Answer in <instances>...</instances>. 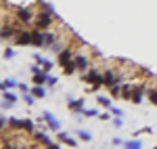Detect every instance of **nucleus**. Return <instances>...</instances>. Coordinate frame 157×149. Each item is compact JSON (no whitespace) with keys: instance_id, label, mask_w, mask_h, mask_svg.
<instances>
[{"instance_id":"nucleus-1","label":"nucleus","mask_w":157,"mask_h":149,"mask_svg":"<svg viewBox=\"0 0 157 149\" xmlns=\"http://www.w3.org/2000/svg\"><path fill=\"white\" fill-rule=\"evenodd\" d=\"M55 15L50 11H46V9H42V11L36 13V19H34V27H38V29H48L50 25H52V19Z\"/></svg>"},{"instance_id":"nucleus-2","label":"nucleus","mask_w":157,"mask_h":149,"mask_svg":"<svg viewBox=\"0 0 157 149\" xmlns=\"http://www.w3.org/2000/svg\"><path fill=\"white\" fill-rule=\"evenodd\" d=\"M82 80H84L86 84H90V86H103V74L98 72L97 67H90V69H86L84 74H82Z\"/></svg>"},{"instance_id":"nucleus-3","label":"nucleus","mask_w":157,"mask_h":149,"mask_svg":"<svg viewBox=\"0 0 157 149\" xmlns=\"http://www.w3.org/2000/svg\"><path fill=\"white\" fill-rule=\"evenodd\" d=\"M13 42L17 44V46H29L32 44V29H17V34L13 38Z\"/></svg>"},{"instance_id":"nucleus-4","label":"nucleus","mask_w":157,"mask_h":149,"mask_svg":"<svg viewBox=\"0 0 157 149\" xmlns=\"http://www.w3.org/2000/svg\"><path fill=\"white\" fill-rule=\"evenodd\" d=\"M17 21L21 25H29V23H34V19H36V13L32 11V9H17Z\"/></svg>"},{"instance_id":"nucleus-5","label":"nucleus","mask_w":157,"mask_h":149,"mask_svg":"<svg viewBox=\"0 0 157 149\" xmlns=\"http://www.w3.org/2000/svg\"><path fill=\"white\" fill-rule=\"evenodd\" d=\"M120 82H121V76L115 69H105L103 72V86L105 88L113 86V84H120Z\"/></svg>"},{"instance_id":"nucleus-6","label":"nucleus","mask_w":157,"mask_h":149,"mask_svg":"<svg viewBox=\"0 0 157 149\" xmlns=\"http://www.w3.org/2000/svg\"><path fill=\"white\" fill-rule=\"evenodd\" d=\"M73 63H75L78 72H82V74H84L86 69H90V57H88V55L75 53V55H73Z\"/></svg>"},{"instance_id":"nucleus-7","label":"nucleus","mask_w":157,"mask_h":149,"mask_svg":"<svg viewBox=\"0 0 157 149\" xmlns=\"http://www.w3.org/2000/svg\"><path fill=\"white\" fill-rule=\"evenodd\" d=\"M73 55H75V53H73V49H69V46H67V49H63V50H59V57H57L59 65L63 67V65H67L69 61H73Z\"/></svg>"},{"instance_id":"nucleus-8","label":"nucleus","mask_w":157,"mask_h":149,"mask_svg":"<svg viewBox=\"0 0 157 149\" xmlns=\"http://www.w3.org/2000/svg\"><path fill=\"white\" fill-rule=\"evenodd\" d=\"M42 118L46 120V126H48V128L52 130V132H59V130H61L59 120H57V118H55V116H52L50 112H44V113H42Z\"/></svg>"},{"instance_id":"nucleus-9","label":"nucleus","mask_w":157,"mask_h":149,"mask_svg":"<svg viewBox=\"0 0 157 149\" xmlns=\"http://www.w3.org/2000/svg\"><path fill=\"white\" fill-rule=\"evenodd\" d=\"M145 92H147L145 84H134V92H132V103L134 105L143 103V95H145Z\"/></svg>"},{"instance_id":"nucleus-10","label":"nucleus","mask_w":157,"mask_h":149,"mask_svg":"<svg viewBox=\"0 0 157 149\" xmlns=\"http://www.w3.org/2000/svg\"><path fill=\"white\" fill-rule=\"evenodd\" d=\"M15 34H17V27L11 25V23L0 27V38H2V40H11V38H15Z\"/></svg>"},{"instance_id":"nucleus-11","label":"nucleus","mask_w":157,"mask_h":149,"mask_svg":"<svg viewBox=\"0 0 157 149\" xmlns=\"http://www.w3.org/2000/svg\"><path fill=\"white\" fill-rule=\"evenodd\" d=\"M32 44L34 46H44V29H38V27L32 29Z\"/></svg>"},{"instance_id":"nucleus-12","label":"nucleus","mask_w":157,"mask_h":149,"mask_svg":"<svg viewBox=\"0 0 157 149\" xmlns=\"http://www.w3.org/2000/svg\"><path fill=\"white\" fill-rule=\"evenodd\" d=\"M46 80H48V74L44 72V67L32 74V82H34V84H46Z\"/></svg>"},{"instance_id":"nucleus-13","label":"nucleus","mask_w":157,"mask_h":149,"mask_svg":"<svg viewBox=\"0 0 157 149\" xmlns=\"http://www.w3.org/2000/svg\"><path fill=\"white\" fill-rule=\"evenodd\" d=\"M32 137H34V143H40V145H44V147H48L50 143H52V141H50L42 130H34V135H32Z\"/></svg>"},{"instance_id":"nucleus-14","label":"nucleus","mask_w":157,"mask_h":149,"mask_svg":"<svg viewBox=\"0 0 157 149\" xmlns=\"http://www.w3.org/2000/svg\"><path fill=\"white\" fill-rule=\"evenodd\" d=\"M57 139H59V143H63V145H69V147H75V145H78V141H75V139L73 137H69V135H67V132H57Z\"/></svg>"},{"instance_id":"nucleus-15","label":"nucleus","mask_w":157,"mask_h":149,"mask_svg":"<svg viewBox=\"0 0 157 149\" xmlns=\"http://www.w3.org/2000/svg\"><path fill=\"white\" fill-rule=\"evenodd\" d=\"M84 103H86L84 99H75V101H69L67 105H69V109H71V112L82 113V112H84Z\"/></svg>"},{"instance_id":"nucleus-16","label":"nucleus","mask_w":157,"mask_h":149,"mask_svg":"<svg viewBox=\"0 0 157 149\" xmlns=\"http://www.w3.org/2000/svg\"><path fill=\"white\" fill-rule=\"evenodd\" d=\"M132 92H134V84H121V99L132 101Z\"/></svg>"},{"instance_id":"nucleus-17","label":"nucleus","mask_w":157,"mask_h":149,"mask_svg":"<svg viewBox=\"0 0 157 149\" xmlns=\"http://www.w3.org/2000/svg\"><path fill=\"white\" fill-rule=\"evenodd\" d=\"M55 42H57V34H55V32H48V29H44V46H48V49H50Z\"/></svg>"},{"instance_id":"nucleus-18","label":"nucleus","mask_w":157,"mask_h":149,"mask_svg":"<svg viewBox=\"0 0 157 149\" xmlns=\"http://www.w3.org/2000/svg\"><path fill=\"white\" fill-rule=\"evenodd\" d=\"M23 122L25 120H19V118H9V128L11 130H23Z\"/></svg>"},{"instance_id":"nucleus-19","label":"nucleus","mask_w":157,"mask_h":149,"mask_svg":"<svg viewBox=\"0 0 157 149\" xmlns=\"http://www.w3.org/2000/svg\"><path fill=\"white\" fill-rule=\"evenodd\" d=\"M32 95H34L36 99H42V97H46V90H44L42 84H34V86H32Z\"/></svg>"},{"instance_id":"nucleus-20","label":"nucleus","mask_w":157,"mask_h":149,"mask_svg":"<svg viewBox=\"0 0 157 149\" xmlns=\"http://www.w3.org/2000/svg\"><path fill=\"white\" fill-rule=\"evenodd\" d=\"M109 95H111V99H120V97H121V84H113V86H109Z\"/></svg>"},{"instance_id":"nucleus-21","label":"nucleus","mask_w":157,"mask_h":149,"mask_svg":"<svg viewBox=\"0 0 157 149\" xmlns=\"http://www.w3.org/2000/svg\"><path fill=\"white\" fill-rule=\"evenodd\" d=\"M147 97H149V101H151L153 105H157V86H149L147 88Z\"/></svg>"},{"instance_id":"nucleus-22","label":"nucleus","mask_w":157,"mask_h":149,"mask_svg":"<svg viewBox=\"0 0 157 149\" xmlns=\"http://www.w3.org/2000/svg\"><path fill=\"white\" fill-rule=\"evenodd\" d=\"M23 130H25V132H29V135H34V130H36V124H34V120L25 118V122H23Z\"/></svg>"},{"instance_id":"nucleus-23","label":"nucleus","mask_w":157,"mask_h":149,"mask_svg":"<svg viewBox=\"0 0 157 149\" xmlns=\"http://www.w3.org/2000/svg\"><path fill=\"white\" fill-rule=\"evenodd\" d=\"M78 72V67H75V63L73 61H69L67 65H63V74L65 76H71V74H75Z\"/></svg>"},{"instance_id":"nucleus-24","label":"nucleus","mask_w":157,"mask_h":149,"mask_svg":"<svg viewBox=\"0 0 157 149\" xmlns=\"http://www.w3.org/2000/svg\"><path fill=\"white\" fill-rule=\"evenodd\" d=\"M97 103H101V105H103V107H111V99H109L107 95H97Z\"/></svg>"},{"instance_id":"nucleus-25","label":"nucleus","mask_w":157,"mask_h":149,"mask_svg":"<svg viewBox=\"0 0 157 149\" xmlns=\"http://www.w3.org/2000/svg\"><path fill=\"white\" fill-rule=\"evenodd\" d=\"M124 147L126 149H143V143H140V141H126Z\"/></svg>"},{"instance_id":"nucleus-26","label":"nucleus","mask_w":157,"mask_h":149,"mask_svg":"<svg viewBox=\"0 0 157 149\" xmlns=\"http://www.w3.org/2000/svg\"><path fill=\"white\" fill-rule=\"evenodd\" d=\"M2 99L11 101V103H17V95H13L11 90H2Z\"/></svg>"},{"instance_id":"nucleus-27","label":"nucleus","mask_w":157,"mask_h":149,"mask_svg":"<svg viewBox=\"0 0 157 149\" xmlns=\"http://www.w3.org/2000/svg\"><path fill=\"white\" fill-rule=\"evenodd\" d=\"M23 101L27 105H34V103H36V97H34L32 92H23Z\"/></svg>"},{"instance_id":"nucleus-28","label":"nucleus","mask_w":157,"mask_h":149,"mask_svg":"<svg viewBox=\"0 0 157 149\" xmlns=\"http://www.w3.org/2000/svg\"><path fill=\"white\" fill-rule=\"evenodd\" d=\"M75 135H78V137L82 139V141H90V139H92V135H90L88 130H78Z\"/></svg>"},{"instance_id":"nucleus-29","label":"nucleus","mask_w":157,"mask_h":149,"mask_svg":"<svg viewBox=\"0 0 157 149\" xmlns=\"http://www.w3.org/2000/svg\"><path fill=\"white\" fill-rule=\"evenodd\" d=\"M109 112H111V116H115V118H121V116H124V112H121L120 107H113V105L109 107Z\"/></svg>"},{"instance_id":"nucleus-30","label":"nucleus","mask_w":157,"mask_h":149,"mask_svg":"<svg viewBox=\"0 0 157 149\" xmlns=\"http://www.w3.org/2000/svg\"><path fill=\"white\" fill-rule=\"evenodd\" d=\"M82 116H86V118H94V116H98V112H97V109H86V107H84Z\"/></svg>"},{"instance_id":"nucleus-31","label":"nucleus","mask_w":157,"mask_h":149,"mask_svg":"<svg viewBox=\"0 0 157 149\" xmlns=\"http://www.w3.org/2000/svg\"><path fill=\"white\" fill-rule=\"evenodd\" d=\"M151 132H153V128H149V126H145V128L136 130V137H138V135H151Z\"/></svg>"},{"instance_id":"nucleus-32","label":"nucleus","mask_w":157,"mask_h":149,"mask_svg":"<svg viewBox=\"0 0 157 149\" xmlns=\"http://www.w3.org/2000/svg\"><path fill=\"white\" fill-rule=\"evenodd\" d=\"M6 126H9V118H4V116H0V132H2V130H4Z\"/></svg>"},{"instance_id":"nucleus-33","label":"nucleus","mask_w":157,"mask_h":149,"mask_svg":"<svg viewBox=\"0 0 157 149\" xmlns=\"http://www.w3.org/2000/svg\"><path fill=\"white\" fill-rule=\"evenodd\" d=\"M15 57V50L13 49H4V59H13Z\"/></svg>"},{"instance_id":"nucleus-34","label":"nucleus","mask_w":157,"mask_h":149,"mask_svg":"<svg viewBox=\"0 0 157 149\" xmlns=\"http://www.w3.org/2000/svg\"><path fill=\"white\" fill-rule=\"evenodd\" d=\"M0 107H2V109H9V107H13V103H11V101H6V99H2V101H0Z\"/></svg>"},{"instance_id":"nucleus-35","label":"nucleus","mask_w":157,"mask_h":149,"mask_svg":"<svg viewBox=\"0 0 157 149\" xmlns=\"http://www.w3.org/2000/svg\"><path fill=\"white\" fill-rule=\"evenodd\" d=\"M42 67H44V72H48L50 67H52V63H50L48 59H44V61H42Z\"/></svg>"},{"instance_id":"nucleus-36","label":"nucleus","mask_w":157,"mask_h":149,"mask_svg":"<svg viewBox=\"0 0 157 149\" xmlns=\"http://www.w3.org/2000/svg\"><path fill=\"white\" fill-rule=\"evenodd\" d=\"M46 84H48V86H55V84H57V78H55V76H48Z\"/></svg>"},{"instance_id":"nucleus-37","label":"nucleus","mask_w":157,"mask_h":149,"mask_svg":"<svg viewBox=\"0 0 157 149\" xmlns=\"http://www.w3.org/2000/svg\"><path fill=\"white\" fill-rule=\"evenodd\" d=\"M113 126H115V128H121V126H124V120L115 118V120H113Z\"/></svg>"},{"instance_id":"nucleus-38","label":"nucleus","mask_w":157,"mask_h":149,"mask_svg":"<svg viewBox=\"0 0 157 149\" xmlns=\"http://www.w3.org/2000/svg\"><path fill=\"white\" fill-rule=\"evenodd\" d=\"M98 118H101V120H103V122H105V120H111V112H107V113H101V116H98Z\"/></svg>"},{"instance_id":"nucleus-39","label":"nucleus","mask_w":157,"mask_h":149,"mask_svg":"<svg viewBox=\"0 0 157 149\" xmlns=\"http://www.w3.org/2000/svg\"><path fill=\"white\" fill-rule=\"evenodd\" d=\"M34 61H36L38 65H42V61H44V57H40V55H36V53H34Z\"/></svg>"},{"instance_id":"nucleus-40","label":"nucleus","mask_w":157,"mask_h":149,"mask_svg":"<svg viewBox=\"0 0 157 149\" xmlns=\"http://www.w3.org/2000/svg\"><path fill=\"white\" fill-rule=\"evenodd\" d=\"M19 90H21V92H29V86H27V84H19Z\"/></svg>"},{"instance_id":"nucleus-41","label":"nucleus","mask_w":157,"mask_h":149,"mask_svg":"<svg viewBox=\"0 0 157 149\" xmlns=\"http://www.w3.org/2000/svg\"><path fill=\"white\" fill-rule=\"evenodd\" d=\"M124 143H126V141H121V139H113V145H117V147L124 145Z\"/></svg>"},{"instance_id":"nucleus-42","label":"nucleus","mask_w":157,"mask_h":149,"mask_svg":"<svg viewBox=\"0 0 157 149\" xmlns=\"http://www.w3.org/2000/svg\"><path fill=\"white\" fill-rule=\"evenodd\" d=\"M46 149H61V145H59V143H50Z\"/></svg>"},{"instance_id":"nucleus-43","label":"nucleus","mask_w":157,"mask_h":149,"mask_svg":"<svg viewBox=\"0 0 157 149\" xmlns=\"http://www.w3.org/2000/svg\"><path fill=\"white\" fill-rule=\"evenodd\" d=\"M153 149H157V147H153Z\"/></svg>"},{"instance_id":"nucleus-44","label":"nucleus","mask_w":157,"mask_h":149,"mask_svg":"<svg viewBox=\"0 0 157 149\" xmlns=\"http://www.w3.org/2000/svg\"><path fill=\"white\" fill-rule=\"evenodd\" d=\"M0 27H2V25H0Z\"/></svg>"},{"instance_id":"nucleus-45","label":"nucleus","mask_w":157,"mask_h":149,"mask_svg":"<svg viewBox=\"0 0 157 149\" xmlns=\"http://www.w3.org/2000/svg\"><path fill=\"white\" fill-rule=\"evenodd\" d=\"M124 149H126V147H124Z\"/></svg>"}]
</instances>
